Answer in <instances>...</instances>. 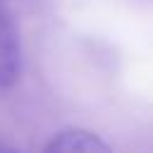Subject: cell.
<instances>
[{
	"label": "cell",
	"instance_id": "7a4b0ae2",
	"mask_svg": "<svg viewBox=\"0 0 153 153\" xmlns=\"http://www.w3.org/2000/svg\"><path fill=\"white\" fill-rule=\"evenodd\" d=\"M43 153H112L110 146L93 131L86 129H65L57 131Z\"/></svg>",
	"mask_w": 153,
	"mask_h": 153
},
{
	"label": "cell",
	"instance_id": "3957f363",
	"mask_svg": "<svg viewBox=\"0 0 153 153\" xmlns=\"http://www.w3.org/2000/svg\"><path fill=\"white\" fill-rule=\"evenodd\" d=\"M0 153H17V151H12V148H7V146H0Z\"/></svg>",
	"mask_w": 153,
	"mask_h": 153
},
{
	"label": "cell",
	"instance_id": "6da1fadb",
	"mask_svg": "<svg viewBox=\"0 0 153 153\" xmlns=\"http://www.w3.org/2000/svg\"><path fill=\"white\" fill-rule=\"evenodd\" d=\"M22 74V36L12 14L0 7V91L14 86Z\"/></svg>",
	"mask_w": 153,
	"mask_h": 153
}]
</instances>
